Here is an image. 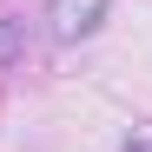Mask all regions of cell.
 <instances>
[{"label":"cell","mask_w":152,"mask_h":152,"mask_svg":"<svg viewBox=\"0 0 152 152\" xmlns=\"http://www.w3.org/2000/svg\"><path fill=\"white\" fill-rule=\"evenodd\" d=\"M0 60H13V13H0Z\"/></svg>","instance_id":"7a4b0ae2"},{"label":"cell","mask_w":152,"mask_h":152,"mask_svg":"<svg viewBox=\"0 0 152 152\" xmlns=\"http://www.w3.org/2000/svg\"><path fill=\"white\" fill-rule=\"evenodd\" d=\"M126 152H152V126H145L139 139H126Z\"/></svg>","instance_id":"3957f363"},{"label":"cell","mask_w":152,"mask_h":152,"mask_svg":"<svg viewBox=\"0 0 152 152\" xmlns=\"http://www.w3.org/2000/svg\"><path fill=\"white\" fill-rule=\"evenodd\" d=\"M106 7H113V0H46V33H53L60 46L93 40L99 27H106Z\"/></svg>","instance_id":"6da1fadb"}]
</instances>
